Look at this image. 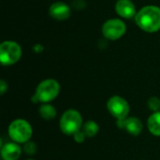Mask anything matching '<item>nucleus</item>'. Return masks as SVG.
<instances>
[{"instance_id":"f8f14e48","label":"nucleus","mask_w":160,"mask_h":160,"mask_svg":"<svg viewBox=\"0 0 160 160\" xmlns=\"http://www.w3.org/2000/svg\"><path fill=\"white\" fill-rule=\"evenodd\" d=\"M148 130L154 135L160 137V112H156L147 120Z\"/></svg>"},{"instance_id":"ddd939ff","label":"nucleus","mask_w":160,"mask_h":160,"mask_svg":"<svg viewBox=\"0 0 160 160\" xmlns=\"http://www.w3.org/2000/svg\"><path fill=\"white\" fill-rule=\"evenodd\" d=\"M38 112H39V115L41 116V118H43L45 120H52V119L55 118L56 113H57L55 108L48 103H45L42 106H40Z\"/></svg>"},{"instance_id":"9d476101","label":"nucleus","mask_w":160,"mask_h":160,"mask_svg":"<svg viewBox=\"0 0 160 160\" xmlns=\"http://www.w3.org/2000/svg\"><path fill=\"white\" fill-rule=\"evenodd\" d=\"M22 154V148L16 142H9L2 145L1 157L3 160H17Z\"/></svg>"},{"instance_id":"1a4fd4ad","label":"nucleus","mask_w":160,"mask_h":160,"mask_svg":"<svg viewBox=\"0 0 160 160\" xmlns=\"http://www.w3.org/2000/svg\"><path fill=\"white\" fill-rule=\"evenodd\" d=\"M115 11L120 17L125 19H131L137 14L136 7L131 0H117Z\"/></svg>"},{"instance_id":"7ed1b4c3","label":"nucleus","mask_w":160,"mask_h":160,"mask_svg":"<svg viewBox=\"0 0 160 160\" xmlns=\"http://www.w3.org/2000/svg\"><path fill=\"white\" fill-rule=\"evenodd\" d=\"M33 129L31 125L23 119L12 121L8 127V136L16 143H25L32 137Z\"/></svg>"},{"instance_id":"f03ea898","label":"nucleus","mask_w":160,"mask_h":160,"mask_svg":"<svg viewBox=\"0 0 160 160\" xmlns=\"http://www.w3.org/2000/svg\"><path fill=\"white\" fill-rule=\"evenodd\" d=\"M60 93V84L54 79H47L42 81L36 88L35 95L32 99L33 102L49 103Z\"/></svg>"},{"instance_id":"4468645a","label":"nucleus","mask_w":160,"mask_h":160,"mask_svg":"<svg viewBox=\"0 0 160 160\" xmlns=\"http://www.w3.org/2000/svg\"><path fill=\"white\" fill-rule=\"evenodd\" d=\"M82 131L87 138H93L98 133L99 126L95 121H87L82 126Z\"/></svg>"},{"instance_id":"20e7f679","label":"nucleus","mask_w":160,"mask_h":160,"mask_svg":"<svg viewBox=\"0 0 160 160\" xmlns=\"http://www.w3.org/2000/svg\"><path fill=\"white\" fill-rule=\"evenodd\" d=\"M82 127V117L76 110L66 111L60 119V129L64 134L74 135Z\"/></svg>"},{"instance_id":"6ab92c4d","label":"nucleus","mask_w":160,"mask_h":160,"mask_svg":"<svg viewBox=\"0 0 160 160\" xmlns=\"http://www.w3.org/2000/svg\"><path fill=\"white\" fill-rule=\"evenodd\" d=\"M34 51L36 52H41L43 51V46H41L40 44H36L34 47Z\"/></svg>"},{"instance_id":"dca6fc26","label":"nucleus","mask_w":160,"mask_h":160,"mask_svg":"<svg viewBox=\"0 0 160 160\" xmlns=\"http://www.w3.org/2000/svg\"><path fill=\"white\" fill-rule=\"evenodd\" d=\"M37 145L34 142H27L24 143L23 146V151L26 155H35V153L37 152Z\"/></svg>"},{"instance_id":"423d86ee","label":"nucleus","mask_w":160,"mask_h":160,"mask_svg":"<svg viewBox=\"0 0 160 160\" xmlns=\"http://www.w3.org/2000/svg\"><path fill=\"white\" fill-rule=\"evenodd\" d=\"M127 31L126 23L120 19H110L102 25V35L110 40H117L121 38Z\"/></svg>"},{"instance_id":"f3484780","label":"nucleus","mask_w":160,"mask_h":160,"mask_svg":"<svg viewBox=\"0 0 160 160\" xmlns=\"http://www.w3.org/2000/svg\"><path fill=\"white\" fill-rule=\"evenodd\" d=\"M73 138H74V141H75L76 142L82 143V142H84L86 136H85V134H84V132H83L82 130H80V131L76 132V133L73 135Z\"/></svg>"},{"instance_id":"6e6552de","label":"nucleus","mask_w":160,"mask_h":160,"mask_svg":"<svg viewBox=\"0 0 160 160\" xmlns=\"http://www.w3.org/2000/svg\"><path fill=\"white\" fill-rule=\"evenodd\" d=\"M49 14L56 21H65L70 17L71 9L64 2H54L49 8Z\"/></svg>"},{"instance_id":"39448f33","label":"nucleus","mask_w":160,"mask_h":160,"mask_svg":"<svg viewBox=\"0 0 160 160\" xmlns=\"http://www.w3.org/2000/svg\"><path fill=\"white\" fill-rule=\"evenodd\" d=\"M22 56L21 46L12 40L3 41L0 45V61L4 66H11L17 63Z\"/></svg>"},{"instance_id":"2eb2a0df","label":"nucleus","mask_w":160,"mask_h":160,"mask_svg":"<svg viewBox=\"0 0 160 160\" xmlns=\"http://www.w3.org/2000/svg\"><path fill=\"white\" fill-rule=\"evenodd\" d=\"M147 105H148V108L154 112H158V110L160 109V99L157 97H152L148 99Z\"/></svg>"},{"instance_id":"9b49d317","label":"nucleus","mask_w":160,"mask_h":160,"mask_svg":"<svg viewBox=\"0 0 160 160\" xmlns=\"http://www.w3.org/2000/svg\"><path fill=\"white\" fill-rule=\"evenodd\" d=\"M143 128L142 121L137 117H128L125 120V130L133 136H138Z\"/></svg>"},{"instance_id":"aec40b11","label":"nucleus","mask_w":160,"mask_h":160,"mask_svg":"<svg viewBox=\"0 0 160 160\" xmlns=\"http://www.w3.org/2000/svg\"><path fill=\"white\" fill-rule=\"evenodd\" d=\"M27 160H34V159H27Z\"/></svg>"},{"instance_id":"0eeeda50","label":"nucleus","mask_w":160,"mask_h":160,"mask_svg":"<svg viewBox=\"0 0 160 160\" xmlns=\"http://www.w3.org/2000/svg\"><path fill=\"white\" fill-rule=\"evenodd\" d=\"M109 112L117 120H124L128 118L129 113L128 102L120 96L112 97L107 103Z\"/></svg>"},{"instance_id":"a211bd4d","label":"nucleus","mask_w":160,"mask_h":160,"mask_svg":"<svg viewBox=\"0 0 160 160\" xmlns=\"http://www.w3.org/2000/svg\"><path fill=\"white\" fill-rule=\"evenodd\" d=\"M7 90H8V83L4 80H1L0 81V94L4 95Z\"/></svg>"},{"instance_id":"f257e3e1","label":"nucleus","mask_w":160,"mask_h":160,"mask_svg":"<svg viewBox=\"0 0 160 160\" xmlns=\"http://www.w3.org/2000/svg\"><path fill=\"white\" fill-rule=\"evenodd\" d=\"M136 24L144 32L155 33L160 30V8L148 5L142 8L135 16Z\"/></svg>"}]
</instances>
